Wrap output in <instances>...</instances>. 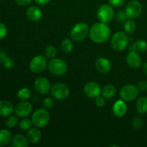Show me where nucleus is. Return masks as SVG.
I'll return each instance as SVG.
<instances>
[{
  "label": "nucleus",
  "instance_id": "f257e3e1",
  "mask_svg": "<svg viewBox=\"0 0 147 147\" xmlns=\"http://www.w3.org/2000/svg\"><path fill=\"white\" fill-rule=\"evenodd\" d=\"M111 35V29L106 23L98 22L89 30V36L93 42L98 44L106 42Z\"/></svg>",
  "mask_w": 147,
  "mask_h": 147
},
{
  "label": "nucleus",
  "instance_id": "f03ea898",
  "mask_svg": "<svg viewBox=\"0 0 147 147\" xmlns=\"http://www.w3.org/2000/svg\"><path fill=\"white\" fill-rule=\"evenodd\" d=\"M47 67L50 73L55 76H63L67 71V64L60 58H52L47 63Z\"/></svg>",
  "mask_w": 147,
  "mask_h": 147
},
{
  "label": "nucleus",
  "instance_id": "7ed1b4c3",
  "mask_svg": "<svg viewBox=\"0 0 147 147\" xmlns=\"http://www.w3.org/2000/svg\"><path fill=\"white\" fill-rule=\"evenodd\" d=\"M89 27L86 23L79 22L72 28L70 35L72 40L76 42H80L84 40L89 34Z\"/></svg>",
  "mask_w": 147,
  "mask_h": 147
},
{
  "label": "nucleus",
  "instance_id": "20e7f679",
  "mask_svg": "<svg viewBox=\"0 0 147 147\" xmlns=\"http://www.w3.org/2000/svg\"><path fill=\"white\" fill-rule=\"evenodd\" d=\"M111 46L116 51L121 52L126 49L129 43V37L124 32H117L112 37Z\"/></svg>",
  "mask_w": 147,
  "mask_h": 147
},
{
  "label": "nucleus",
  "instance_id": "39448f33",
  "mask_svg": "<svg viewBox=\"0 0 147 147\" xmlns=\"http://www.w3.org/2000/svg\"><path fill=\"white\" fill-rule=\"evenodd\" d=\"M50 113L46 109H39L34 112L32 116V123L37 128H42L48 123Z\"/></svg>",
  "mask_w": 147,
  "mask_h": 147
},
{
  "label": "nucleus",
  "instance_id": "423d86ee",
  "mask_svg": "<svg viewBox=\"0 0 147 147\" xmlns=\"http://www.w3.org/2000/svg\"><path fill=\"white\" fill-rule=\"evenodd\" d=\"M96 14L99 21L107 24L111 22L114 17V10L109 4H102L98 9Z\"/></svg>",
  "mask_w": 147,
  "mask_h": 147
},
{
  "label": "nucleus",
  "instance_id": "0eeeda50",
  "mask_svg": "<svg viewBox=\"0 0 147 147\" xmlns=\"http://www.w3.org/2000/svg\"><path fill=\"white\" fill-rule=\"evenodd\" d=\"M50 93L57 100H64L70 95V88L65 83H57L51 87Z\"/></svg>",
  "mask_w": 147,
  "mask_h": 147
},
{
  "label": "nucleus",
  "instance_id": "6e6552de",
  "mask_svg": "<svg viewBox=\"0 0 147 147\" xmlns=\"http://www.w3.org/2000/svg\"><path fill=\"white\" fill-rule=\"evenodd\" d=\"M47 60L43 55H36L30 62V69L32 73H40L47 67Z\"/></svg>",
  "mask_w": 147,
  "mask_h": 147
},
{
  "label": "nucleus",
  "instance_id": "1a4fd4ad",
  "mask_svg": "<svg viewBox=\"0 0 147 147\" xmlns=\"http://www.w3.org/2000/svg\"><path fill=\"white\" fill-rule=\"evenodd\" d=\"M139 89L134 85H126L120 90V96L125 101L135 100L139 95Z\"/></svg>",
  "mask_w": 147,
  "mask_h": 147
},
{
  "label": "nucleus",
  "instance_id": "9d476101",
  "mask_svg": "<svg viewBox=\"0 0 147 147\" xmlns=\"http://www.w3.org/2000/svg\"><path fill=\"white\" fill-rule=\"evenodd\" d=\"M126 12L129 19H136L141 15L142 12V5L139 1H130L126 5Z\"/></svg>",
  "mask_w": 147,
  "mask_h": 147
},
{
  "label": "nucleus",
  "instance_id": "9b49d317",
  "mask_svg": "<svg viewBox=\"0 0 147 147\" xmlns=\"http://www.w3.org/2000/svg\"><path fill=\"white\" fill-rule=\"evenodd\" d=\"M85 95L90 98H96L101 94L100 86L96 82L90 81L86 83L83 88Z\"/></svg>",
  "mask_w": 147,
  "mask_h": 147
},
{
  "label": "nucleus",
  "instance_id": "f8f14e48",
  "mask_svg": "<svg viewBox=\"0 0 147 147\" xmlns=\"http://www.w3.org/2000/svg\"><path fill=\"white\" fill-rule=\"evenodd\" d=\"M34 88L37 93L46 94L50 91L51 86L49 80L45 77H38L34 82Z\"/></svg>",
  "mask_w": 147,
  "mask_h": 147
},
{
  "label": "nucleus",
  "instance_id": "ddd939ff",
  "mask_svg": "<svg viewBox=\"0 0 147 147\" xmlns=\"http://www.w3.org/2000/svg\"><path fill=\"white\" fill-rule=\"evenodd\" d=\"M32 111V106L28 101H22L14 107V113L18 117L25 118L30 114Z\"/></svg>",
  "mask_w": 147,
  "mask_h": 147
},
{
  "label": "nucleus",
  "instance_id": "4468645a",
  "mask_svg": "<svg viewBox=\"0 0 147 147\" xmlns=\"http://www.w3.org/2000/svg\"><path fill=\"white\" fill-rule=\"evenodd\" d=\"M126 62L130 67L137 69L142 65V57L139 53L134 51H130L126 56Z\"/></svg>",
  "mask_w": 147,
  "mask_h": 147
},
{
  "label": "nucleus",
  "instance_id": "2eb2a0df",
  "mask_svg": "<svg viewBox=\"0 0 147 147\" xmlns=\"http://www.w3.org/2000/svg\"><path fill=\"white\" fill-rule=\"evenodd\" d=\"M127 111V105L123 99L117 100L113 106V113L117 117H123Z\"/></svg>",
  "mask_w": 147,
  "mask_h": 147
},
{
  "label": "nucleus",
  "instance_id": "dca6fc26",
  "mask_svg": "<svg viewBox=\"0 0 147 147\" xmlns=\"http://www.w3.org/2000/svg\"><path fill=\"white\" fill-rule=\"evenodd\" d=\"M96 67L100 73H107L111 69V63L110 60L105 57H100L96 62Z\"/></svg>",
  "mask_w": 147,
  "mask_h": 147
},
{
  "label": "nucleus",
  "instance_id": "f3484780",
  "mask_svg": "<svg viewBox=\"0 0 147 147\" xmlns=\"http://www.w3.org/2000/svg\"><path fill=\"white\" fill-rule=\"evenodd\" d=\"M27 18L32 22H38L42 17V12L41 10L35 6H32L29 7L27 10Z\"/></svg>",
  "mask_w": 147,
  "mask_h": 147
},
{
  "label": "nucleus",
  "instance_id": "a211bd4d",
  "mask_svg": "<svg viewBox=\"0 0 147 147\" xmlns=\"http://www.w3.org/2000/svg\"><path fill=\"white\" fill-rule=\"evenodd\" d=\"M27 138L30 143L37 144L41 140L42 133L37 128H30L27 131Z\"/></svg>",
  "mask_w": 147,
  "mask_h": 147
},
{
  "label": "nucleus",
  "instance_id": "6ab92c4d",
  "mask_svg": "<svg viewBox=\"0 0 147 147\" xmlns=\"http://www.w3.org/2000/svg\"><path fill=\"white\" fill-rule=\"evenodd\" d=\"M14 107L9 101L6 100H0V116H9L14 111Z\"/></svg>",
  "mask_w": 147,
  "mask_h": 147
},
{
  "label": "nucleus",
  "instance_id": "aec40b11",
  "mask_svg": "<svg viewBox=\"0 0 147 147\" xmlns=\"http://www.w3.org/2000/svg\"><path fill=\"white\" fill-rule=\"evenodd\" d=\"M130 51H134L136 53H144L147 50V42L143 40H139L134 42L129 48Z\"/></svg>",
  "mask_w": 147,
  "mask_h": 147
},
{
  "label": "nucleus",
  "instance_id": "412c9836",
  "mask_svg": "<svg viewBox=\"0 0 147 147\" xmlns=\"http://www.w3.org/2000/svg\"><path fill=\"white\" fill-rule=\"evenodd\" d=\"M12 145L15 147H27L29 145V141L24 135L19 134L12 139Z\"/></svg>",
  "mask_w": 147,
  "mask_h": 147
},
{
  "label": "nucleus",
  "instance_id": "4be33fe9",
  "mask_svg": "<svg viewBox=\"0 0 147 147\" xmlns=\"http://www.w3.org/2000/svg\"><path fill=\"white\" fill-rule=\"evenodd\" d=\"M116 93V88L111 84L106 85L101 90V95L105 98L110 99L114 97Z\"/></svg>",
  "mask_w": 147,
  "mask_h": 147
},
{
  "label": "nucleus",
  "instance_id": "5701e85b",
  "mask_svg": "<svg viewBox=\"0 0 147 147\" xmlns=\"http://www.w3.org/2000/svg\"><path fill=\"white\" fill-rule=\"evenodd\" d=\"M136 109L140 114L147 113V97H141L136 103Z\"/></svg>",
  "mask_w": 147,
  "mask_h": 147
},
{
  "label": "nucleus",
  "instance_id": "b1692460",
  "mask_svg": "<svg viewBox=\"0 0 147 147\" xmlns=\"http://www.w3.org/2000/svg\"><path fill=\"white\" fill-rule=\"evenodd\" d=\"M11 139V134L7 129L0 130V146H5L10 142Z\"/></svg>",
  "mask_w": 147,
  "mask_h": 147
},
{
  "label": "nucleus",
  "instance_id": "393cba45",
  "mask_svg": "<svg viewBox=\"0 0 147 147\" xmlns=\"http://www.w3.org/2000/svg\"><path fill=\"white\" fill-rule=\"evenodd\" d=\"M73 43L70 39L66 38L65 40H63L62 41L61 45H60V47H61V50H63L64 53H69L73 50Z\"/></svg>",
  "mask_w": 147,
  "mask_h": 147
},
{
  "label": "nucleus",
  "instance_id": "a878e982",
  "mask_svg": "<svg viewBox=\"0 0 147 147\" xmlns=\"http://www.w3.org/2000/svg\"><path fill=\"white\" fill-rule=\"evenodd\" d=\"M136 28V23L131 20H128L124 22L123 29L126 34H133Z\"/></svg>",
  "mask_w": 147,
  "mask_h": 147
},
{
  "label": "nucleus",
  "instance_id": "bb28decb",
  "mask_svg": "<svg viewBox=\"0 0 147 147\" xmlns=\"http://www.w3.org/2000/svg\"><path fill=\"white\" fill-rule=\"evenodd\" d=\"M31 90L28 88H22L17 93V98L22 100H26L31 96Z\"/></svg>",
  "mask_w": 147,
  "mask_h": 147
},
{
  "label": "nucleus",
  "instance_id": "cd10ccee",
  "mask_svg": "<svg viewBox=\"0 0 147 147\" xmlns=\"http://www.w3.org/2000/svg\"><path fill=\"white\" fill-rule=\"evenodd\" d=\"M32 119H27V118H24L22 119L20 122V128L22 130H29V129L31 128L32 125Z\"/></svg>",
  "mask_w": 147,
  "mask_h": 147
},
{
  "label": "nucleus",
  "instance_id": "c85d7f7f",
  "mask_svg": "<svg viewBox=\"0 0 147 147\" xmlns=\"http://www.w3.org/2000/svg\"><path fill=\"white\" fill-rule=\"evenodd\" d=\"M45 55L49 58H54L57 55V50L54 46L48 45L46 47L45 50Z\"/></svg>",
  "mask_w": 147,
  "mask_h": 147
},
{
  "label": "nucleus",
  "instance_id": "c756f323",
  "mask_svg": "<svg viewBox=\"0 0 147 147\" xmlns=\"http://www.w3.org/2000/svg\"><path fill=\"white\" fill-rule=\"evenodd\" d=\"M18 123V119L15 116H11L6 120V126L9 129L15 127Z\"/></svg>",
  "mask_w": 147,
  "mask_h": 147
},
{
  "label": "nucleus",
  "instance_id": "7c9ffc66",
  "mask_svg": "<svg viewBox=\"0 0 147 147\" xmlns=\"http://www.w3.org/2000/svg\"><path fill=\"white\" fill-rule=\"evenodd\" d=\"M55 102L53 98L50 97H47L45 98H44L42 101V105L46 109H53V106H54Z\"/></svg>",
  "mask_w": 147,
  "mask_h": 147
},
{
  "label": "nucleus",
  "instance_id": "2f4dec72",
  "mask_svg": "<svg viewBox=\"0 0 147 147\" xmlns=\"http://www.w3.org/2000/svg\"><path fill=\"white\" fill-rule=\"evenodd\" d=\"M116 19L119 22H125L126 21H127L129 17H128L127 14H126V11H119L116 14Z\"/></svg>",
  "mask_w": 147,
  "mask_h": 147
},
{
  "label": "nucleus",
  "instance_id": "473e14b6",
  "mask_svg": "<svg viewBox=\"0 0 147 147\" xmlns=\"http://www.w3.org/2000/svg\"><path fill=\"white\" fill-rule=\"evenodd\" d=\"M1 64L4 65V66L7 69H11L14 66V60L11 58H10V57H6L5 58H4V60H3Z\"/></svg>",
  "mask_w": 147,
  "mask_h": 147
},
{
  "label": "nucleus",
  "instance_id": "72a5a7b5",
  "mask_svg": "<svg viewBox=\"0 0 147 147\" xmlns=\"http://www.w3.org/2000/svg\"><path fill=\"white\" fill-rule=\"evenodd\" d=\"M95 104L98 106V107H104L105 105H106V100H105V98L102 96H98L97 98H95Z\"/></svg>",
  "mask_w": 147,
  "mask_h": 147
},
{
  "label": "nucleus",
  "instance_id": "f704fd0d",
  "mask_svg": "<svg viewBox=\"0 0 147 147\" xmlns=\"http://www.w3.org/2000/svg\"><path fill=\"white\" fill-rule=\"evenodd\" d=\"M132 123H133V126L134 127V129H136V130L140 129L143 126V121L139 117H135L133 119Z\"/></svg>",
  "mask_w": 147,
  "mask_h": 147
},
{
  "label": "nucleus",
  "instance_id": "c9c22d12",
  "mask_svg": "<svg viewBox=\"0 0 147 147\" xmlns=\"http://www.w3.org/2000/svg\"><path fill=\"white\" fill-rule=\"evenodd\" d=\"M111 6L114 7H121L124 4L125 0H109Z\"/></svg>",
  "mask_w": 147,
  "mask_h": 147
},
{
  "label": "nucleus",
  "instance_id": "e433bc0d",
  "mask_svg": "<svg viewBox=\"0 0 147 147\" xmlns=\"http://www.w3.org/2000/svg\"><path fill=\"white\" fill-rule=\"evenodd\" d=\"M7 34V27L4 24L0 22V40H2L3 38L6 37Z\"/></svg>",
  "mask_w": 147,
  "mask_h": 147
},
{
  "label": "nucleus",
  "instance_id": "4c0bfd02",
  "mask_svg": "<svg viewBox=\"0 0 147 147\" xmlns=\"http://www.w3.org/2000/svg\"><path fill=\"white\" fill-rule=\"evenodd\" d=\"M137 88L139 91L145 92L147 90V82L146 81H141L137 84Z\"/></svg>",
  "mask_w": 147,
  "mask_h": 147
},
{
  "label": "nucleus",
  "instance_id": "58836bf2",
  "mask_svg": "<svg viewBox=\"0 0 147 147\" xmlns=\"http://www.w3.org/2000/svg\"><path fill=\"white\" fill-rule=\"evenodd\" d=\"M16 3L20 6H27L32 1V0H15Z\"/></svg>",
  "mask_w": 147,
  "mask_h": 147
},
{
  "label": "nucleus",
  "instance_id": "ea45409f",
  "mask_svg": "<svg viewBox=\"0 0 147 147\" xmlns=\"http://www.w3.org/2000/svg\"><path fill=\"white\" fill-rule=\"evenodd\" d=\"M36 3H37L38 4L40 5H45V4H48L50 1V0H34Z\"/></svg>",
  "mask_w": 147,
  "mask_h": 147
},
{
  "label": "nucleus",
  "instance_id": "a19ab883",
  "mask_svg": "<svg viewBox=\"0 0 147 147\" xmlns=\"http://www.w3.org/2000/svg\"><path fill=\"white\" fill-rule=\"evenodd\" d=\"M7 57L5 53L3 51H0V63H2L3 60H4V58Z\"/></svg>",
  "mask_w": 147,
  "mask_h": 147
},
{
  "label": "nucleus",
  "instance_id": "79ce46f5",
  "mask_svg": "<svg viewBox=\"0 0 147 147\" xmlns=\"http://www.w3.org/2000/svg\"><path fill=\"white\" fill-rule=\"evenodd\" d=\"M143 70L144 72L145 73V74L147 75V62L144 65V67H143Z\"/></svg>",
  "mask_w": 147,
  "mask_h": 147
},
{
  "label": "nucleus",
  "instance_id": "37998d69",
  "mask_svg": "<svg viewBox=\"0 0 147 147\" xmlns=\"http://www.w3.org/2000/svg\"><path fill=\"white\" fill-rule=\"evenodd\" d=\"M113 146H116V147H119V146H117V145H111V147H113Z\"/></svg>",
  "mask_w": 147,
  "mask_h": 147
}]
</instances>
